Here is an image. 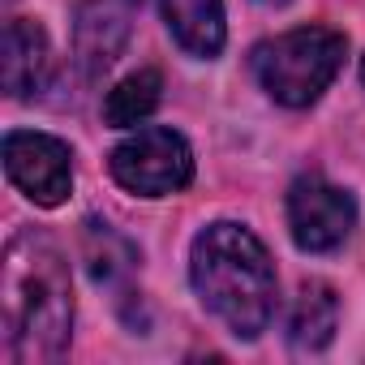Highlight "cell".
I'll use <instances>...</instances> for the list:
<instances>
[{"mask_svg":"<svg viewBox=\"0 0 365 365\" xmlns=\"http://www.w3.org/2000/svg\"><path fill=\"white\" fill-rule=\"evenodd\" d=\"M5 172L35 207H61L73 194V155L52 133H5Z\"/></svg>","mask_w":365,"mask_h":365,"instance_id":"8992f818","label":"cell"},{"mask_svg":"<svg viewBox=\"0 0 365 365\" xmlns=\"http://www.w3.org/2000/svg\"><path fill=\"white\" fill-rule=\"evenodd\" d=\"M52 78V43L48 31L31 18H14L5 26V56H0V82L9 99H31Z\"/></svg>","mask_w":365,"mask_h":365,"instance_id":"ba28073f","label":"cell"},{"mask_svg":"<svg viewBox=\"0 0 365 365\" xmlns=\"http://www.w3.org/2000/svg\"><path fill=\"white\" fill-rule=\"evenodd\" d=\"M288 228L305 254H331L352 237L356 202L348 190L309 172V176L292 180V190H288Z\"/></svg>","mask_w":365,"mask_h":365,"instance_id":"5b68a950","label":"cell"},{"mask_svg":"<svg viewBox=\"0 0 365 365\" xmlns=\"http://www.w3.org/2000/svg\"><path fill=\"white\" fill-rule=\"evenodd\" d=\"M335 327H339V301H335V292L327 284H318V279L305 284L301 297H297V305H292V314H288V344H292V352H301V356L322 352L335 339Z\"/></svg>","mask_w":365,"mask_h":365,"instance_id":"30bf717a","label":"cell"},{"mask_svg":"<svg viewBox=\"0 0 365 365\" xmlns=\"http://www.w3.org/2000/svg\"><path fill=\"white\" fill-rule=\"evenodd\" d=\"M0 318H5V356L14 365L56 361L73 331V292L65 254L39 237L18 232L5 250L0 279Z\"/></svg>","mask_w":365,"mask_h":365,"instance_id":"6da1fadb","label":"cell"},{"mask_svg":"<svg viewBox=\"0 0 365 365\" xmlns=\"http://www.w3.org/2000/svg\"><path fill=\"white\" fill-rule=\"evenodd\" d=\"M159 91H163V78L155 69H138L129 78H120L108 99H103V120L112 129H129V125H142L155 108H159Z\"/></svg>","mask_w":365,"mask_h":365,"instance_id":"8fae6325","label":"cell"},{"mask_svg":"<svg viewBox=\"0 0 365 365\" xmlns=\"http://www.w3.org/2000/svg\"><path fill=\"white\" fill-rule=\"evenodd\" d=\"M344 56H348V39L339 31H331V26H297V31H288L279 39L258 43L250 65H254L258 86L275 103L309 108L335 82Z\"/></svg>","mask_w":365,"mask_h":365,"instance_id":"3957f363","label":"cell"},{"mask_svg":"<svg viewBox=\"0 0 365 365\" xmlns=\"http://www.w3.org/2000/svg\"><path fill=\"white\" fill-rule=\"evenodd\" d=\"M361 82H365V56H361Z\"/></svg>","mask_w":365,"mask_h":365,"instance_id":"5bb4252c","label":"cell"},{"mask_svg":"<svg viewBox=\"0 0 365 365\" xmlns=\"http://www.w3.org/2000/svg\"><path fill=\"white\" fill-rule=\"evenodd\" d=\"M129 43V14L116 0H82L73 14V56L86 78H99L116 65Z\"/></svg>","mask_w":365,"mask_h":365,"instance_id":"52a82bcc","label":"cell"},{"mask_svg":"<svg viewBox=\"0 0 365 365\" xmlns=\"http://www.w3.org/2000/svg\"><path fill=\"white\" fill-rule=\"evenodd\" d=\"M163 22L172 31V39L185 48L190 56H220L228 26H224V0H159Z\"/></svg>","mask_w":365,"mask_h":365,"instance_id":"9c48e42d","label":"cell"},{"mask_svg":"<svg viewBox=\"0 0 365 365\" xmlns=\"http://www.w3.org/2000/svg\"><path fill=\"white\" fill-rule=\"evenodd\" d=\"M190 279L202 305L237 335L258 339L275 314V267L245 224H211L194 237Z\"/></svg>","mask_w":365,"mask_h":365,"instance_id":"7a4b0ae2","label":"cell"},{"mask_svg":"<svg viewBox=\"0 0 365 365\" xmlns=\"http://www.w3.org/2000/svg\"><path fill=\"white\" fill-rule=\"evenodd\" d=\"M108 168L120 190H129L138 198H168L194 180V150L176 129L146 125L112 150Z\"/></svg>","mask_w":365,"mask_h":365,"instance_id":"277c9868","label":"cell"},{"mask_svg":"<svg viewBox=\"0 0 365 365\" xmlns=\"http://www.w3.org/2000/svg\"><path fill=\"white\" fill-rule=\"evenodd\" d=\"M258 5H267V9H284L288 0H258Z\"/></svg>","mask_w":365,"mask_h":365,"instance_id":"4fadbf2b","label":"cell"},{"mask_svg":"<svg viewBox=\"0 0 365 365\" xmlns=\"http://www.w3.org/2000/svg\"><path fill=\"white\" fill-rule=\"evenodd\" d=\"M86 262H91V275H95V284H112V288H120V279L133 271V262H138V250L120 237V232H112L108 224H86Z\"/></svg>","mask_w":365,"mask_h":365,"instance_id":"7c38bea8","label":"cell"}]
</instances>
